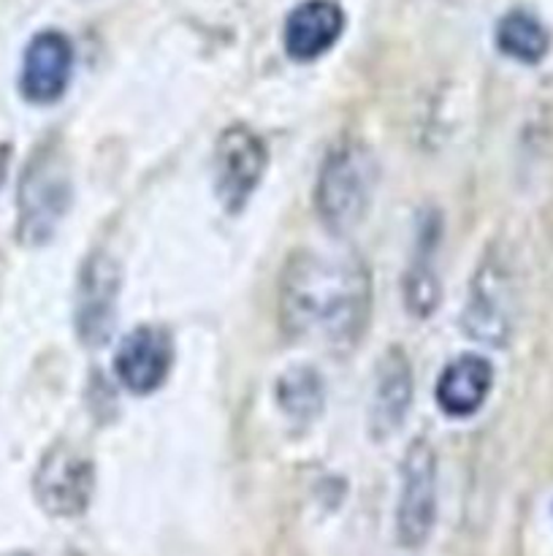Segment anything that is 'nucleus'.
<instances>
[{
    "label": "nucleus",
    "instance_id": "4",
    "mask_svg": "<svg viewBox=\"0 0 553 556\" xmlns=\"http://www.w3.org/2000/svg\"><path fill=\"white\" fill-rule=\"evenodd\" d=\"M515 277L502 250L491 248L477 264L466 291L461 329L470 340L504 348L515 329Z\"/></svg>",
    "mask_w": 553,
    "mask_h": 556
},
{
    "label": "nucleus",
    "instance_id": "5",
    "mask_svg": "<svg viewBox=\"0 0 553 556\" xmlns=\"http://www.w3.org/2000/svg\"><path fill=\"white\" fill-rule=\"evenodd\" d=\"M269 168V150L263 139L247 125H228L215 144V193L222 210L239 215L249 204Z\"/></svg>",
    "mask_w": 553,
    "mask_h": 556
},
{
    "label": "nucleus",
    "instance_id": "9",
    "mask_svg": "<svg viewBox=\"0 0 553 556\" xmlns=\"http://www.w3.org/2000/svg\"><path fill=\"white\" fill-rule=\"evenodd\" d=\"M74 76V43L60 30H41L25 47L20 65V92L25 101L47 106L65 96Z\"/></svg>",
    "mask_w": 553,
    "mask_h": 556
},
{
    "label": "nucleus",
    "instance_id": "12",
    "mask_svg": "<svg viewBox=\"0 0 553 556\" xmlns=\"http://www.w3.org/2000/svg\"><path fill=\"white\" fill-rule=\"evenodd\" d=\"M342 33H345V11L334 0H304L287 14L282 43L287 58L296 63H312L339 41Z\"/></svg>",
    "mask_w": 553,
    "mask_h": 556
},
{
    "label": "nucleus",
    "instance_id": "10",
    "mask_svg": "<svg viewBox=\"0 0 553 556\" xmlns=\"http://www.w3.org/2000/svg\"><path fill=\"white\" fill-rule=\"evenodd\" d=\"M171 364V337L160 326H139L119 342L114 353V375L119 386L136 396L155 394L168 380Z\"/></svg>",
    "mask_w": 553,
    "mask_h": 556
},
{
    "label": "nucleus",
    "instance_id": "16",
    "mask_svg": "<svg viewBox=\"0 0 553 556\" xmlns=\"http://www.w3.org/2000/svg\"><path fill=\"white\" fill-rule=\"evenodd\" d=\"M276 405L298 427L314 421L323 413V378L312 367H291L276 380Z\"/></svg>",
    "mask_w": 553,
    "mask_h": 556
},
{
    "label": "nucleus",
    "instance_id": "11",
    "mask_svg": "<svg viewBox=\"0 0 553 556\" xmlns=\"http://www.w3.org/2000/svg\"><path fill=\"white\" fill-rule=\"evenodd\" d=\"M412 405V369L410 358L399 345L388 348L380 356L374 372L372 405H369V429L374 440H385L404 424Z\"/></svg>",
    "mask_w": 553,
    "mask_h": 556
},
{
    "label": "nucleus",
    "instance_id": "17",
    "mask_svg": "<svg viewBox=\"0 0 553 556\" xmlns=\"http://www.w3.org/2000/svg\"><path fill=\"white\" fill-rule=\"evenodd\" d=\"M5 556H27V554H5Z\"/></svg>",
    "mask_w": 553,
    "mask_h": 556
},
{
    "label": "nucleus",
    "instance_id": "8",
    "mask_svg": "<svg viewBox=\"0 0 553 556\" xmlns=\"http://www.w3.org/2000/svg\"><path fill=\"white\" fill-rule=\"evenodd\" d=\"M123 269L108 253L98 250L79 266L74 291V326L79 342L98 348L112 337L117 320Z\"/></svg>",
    "mask_w": 553,
    "mask_h": 556
},
{
    "label": "nucleus",
    "instance_id": "1",
    "mask_svg": "<svg viewBox=\"0 0 553 556\" xmlns=\"http://www.w3.org/2000/svg\"><path fill=\"white\" fill-rule=\"evenodd\" d=\"M276 302L287 340L347 353L366 334L372 275L350 250H298L282 269Z\"/></svg>",
    "mask_w": 553,
    "mask_h": 556
},
{
    "label": "nucleus",
    "instance_id": "7",
    "mask_svg": "<svg viewBox=\"0 0 553 556\" xmlns=\"http://www.w3.org/2000/svg\"><path fill=\"white\" fill-rule=\"evenodd\" d=\"M95 492V467L68 443H57L41 456L33 476V494L43 514L54 519H76Z\"/></svg>",
    "mask_w": 553,
    "mask_h": 556
},
{
    "label": "nucleus",
    "instance_id": "3",
    "mask_svg": "<svg viewBox=\"0 0 553 556\" xmlns=\"http://www.w3.org/2000/svg\"><path fill=\"white\" fill-rule=\"evenodd\" d=\"M74 199L70 172L60 147H38L25 163L16 190V239L25 248H43L63 226Z\"/></svg>",
    "mask_w": 553,
    "mask_h": 556
},
{
    "label": "nucleus",
    "instance_id": "13",
    "mask_svg": "<svg viewBox=\"0 0 553 556\" xmlns=\"http://www.w3.org/2000/svg\"><path fill=\"white\" fill-rule=\"evenodd\" d=\"M491 389L493 367L488 364V358L464 353L442 369L434 396H437V405L445 416L470 418L486 405Z\"/></svg>",
    "mask_w": 553,
    "mask_h": 556
},
{
    "label": "nucleus",
    "instance_id": "6",
    "mask_svg": "<svg viewBox=\"0 0 553 556\" xmlns=\"http://www.w3.org/2000/svg\"><path fill=\"white\" fill-rule=\"evenodd\" d=\"M437 521V456L426 440H412L401 459L396 538L404 548H421Z\"/></svg>",
    "mask_w": 553,
    "mask_h": 556
},
{
    "label": "nucleus",
    "instance_id": "15",
    "mask_svg": "<svg viewBox=\"0 0 553 556\" xmlns=\"http://www.w3.org/2000/svg\"><path fill=\"white\" fill-rule=\"evenodd\" d=\"M434 248H437V228L426 220L421 239H417V253L412 258L410 269L404 271V307L415 318H428L439 307V277L434 269Z\"/></svg>",
    "mask_w": 553,
    "mask_h": 556
},
{
    "label": "nucleus",
    "instance_id": "14",
    "mask_svg": "<svg viewBox=\"0 0 553 556\" xmlns=\"http://www.w3.org/2000/svg\"><path fill=\"white\" fill-rule=\"evenodd\" d=\"M499 52L524 65H537L551 52V30L537 14L526 9H513L497 22L493 30Z\"/></svg>",
    "mask_w": 553,
    "mask_h": 556
},
{
    "label": "nucleus",
    "instance_id": "2",
    "mask_svg": "<svg viewBox=\"0 0 553 556\" xmlns=\"http://www.w3.org/2000/svg\"><path fill=\"white\" fill-rule=\"evenodd\" d=\"M377 190V161L358 139H342L325 152L314 182V212L334 237L356 231Z\"/></svg>",
    "mask_w": 553,
    "mask_h": 556
}]
</instances>
